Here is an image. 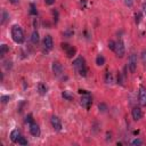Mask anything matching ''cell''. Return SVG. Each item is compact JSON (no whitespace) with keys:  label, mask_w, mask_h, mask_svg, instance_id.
<instances>
[{"label":"cell","mask_w":146,"mask_h":146,"mask_svg":"<svg viewBox=\"0 0 146 146\" xmlns=\"http://www.w3.org/2000/svg\"><path fill=\"white\" fill-rule=\"evenodd\" d=\"M11 36H13V40L16 43H23V41H24V33H23V30L21 29V26L14 25L11 27Z\"/></svg>","instance_id":"6da1fadb"},{"label":"cell","mask_w":146,"mask_h":146,"mask_svg":"<svg viewBox=\"0 0 146 146\" xmlns=\"http://www.w3.org/2000/svg\"><path fill=\"white\" fill-rule=\"evenodd\" d=\"M73 66L79 71L80 75H82V76L87 75V67H86V64H84V59L82 57H78L73 62Z\"/></svg>","instance_id":"7a4b0ae2"},{"label":"cell","mask_w":146,"mask_h":146,"mask_svg":"<svg viewBox=\"0 0 146 146\" xmlns=\"http://www.w3.org/2000/svg\"><path fill=\"white\" fill-rule=\"evenodd\" d=\"M115 54L117 57H123L124 56V52H125V49H124V44L121 40H119L117 42H115V49H114Z\"/></svg>","instance_id":"3957f363"},{"label":"cell","mask_w":146,"mask_h":146,"mask_svg":"<svg viewBox=\"0 0 146 146\" xmlns=\"http://www.w3.org/2000/svg\"><path fill=\"white\" fill-rule=\"evenodd\" d=\"M128 66H129V70H130L131 73H135L136 72V68H137V57H136L135 54H131L129 56Z\"/></svg>","instance_id":"277c9868"},{"label":"cell","mask_w":146,"mask_h":146,"mask_svg":"<svg viewBox=\"0 0 146 146\" xmlns=\"http://www.w3.org/2000/svg\"><path fill=\"white\" fill-rule=\"evenodd\" d=\"M139 104L143 107L146 106V88L144 86L139 88Z\"/></svg>","instance_id":"5b68a950"},{"label":"cell","mask_w":146,"mask_h":146,"mask_svg":"<svg viewBox=\"0 0 146 146\" xmlns=\"http://www.w3.org/2000/svg\"><path fill=\"white\" fill-rule=\"evenodd\" d=\"M50 122H51L52 128H54L56 131H60V130H62V122H60V120H59L58 116L52 115L51 119H50Z\"/></svg>","instance_id":"8992f818"},{"label":"cell","mask_w":146,"mask_h":146,"mask_svg":"<svg viewBox=\"0 0 146 146\" xmlns=\"http://www.w3.org/2000/svg\"><path fill=\"white\" fill-rule=\"evenodd\" d=\"M90 104H91V97L88 92H84V95L81 97V105L86 108H89Z\"/></svg>","instance_id":"52a82bcc"},{"label":"cell","mask_w":146,"mask_h":146,"mask_svg":"<svg viewBox=\"0 0 146 146\" xmlns=\"http://www.w3.org/2000/svg\"><path fill=\"white\" fill-rule=\"evenodd\" d=\"M43 46L47 50H51L52 49V46H54V41H52V38L51 35H46L44 39H43Z\"/></svg>","instance_id":"ba28073f"},{"label":"cell","mask_w":146,"mask_h":146,"mask_svg":"<svg viewBox=\"0 0 146 146\" xmlns=\"http://www.w3.org/2000/svg\"><path fill=\"white\" fill-rule=\"evenodd\" d=\"M51 68H52V72L55 75H60L63 73V66L58 62H54L51 65Z\"/></svg>","instance_id":"9c48e42d"},{"label":"cell","mask_w":146,"mask_h":146,"mask_svg":"<svg viewBox=\"0 0 146 146\" xmlns=\"http://www.w3.org/2000/svg\"><path fill=\"white\" fill-rule=\"evenodd\" d=\"M62 48H63V49L66 51L67 57H72V56L75 54V48H73V47L68 46L67 43H63V44H62Z\"/></svg>","instance_id":"30bf717a"},{"label":"cell","mask_w":146,"mask_h":146,"mask_svg":"<svg viewBox=\"0 0 146 146\" xmlns=\"http://www.w3.org/2000/svg\"><path fill=\"white\" fill-rule=\"evenodd\" d=\"M30 132L34 137H38L40 135V128H39V125L36 123H34V122L32 124H30Z\"/></svg>","instance_id":"8fae6325"},{"label":"cell","mask_w":146,"mask_h":146,"mask_svg":"<svg viewBox=\"0 0 146 146\" xmlns=\"http://www.w3.org/2000/svg\"><path fill=\"white\" fill-rule=\"evenodd\" d=\"M141 116H143L141 110L139 107H133V110H132V117H133V120L138 121V120L141 119Z\"/></svg>","instance_id":"7c38bea8"},{"label":"cell","mask_w":146,"mask_h":146,"mask_svg":"<svg viewBox=\"0 0 146 146\" xmlns=\"http://www.w3.org/2000/svg\"><path fill=\"white\" fill-rule=\"evenodd\" d=\"M18 138H19V131H18L17 129L13 130V131L10 132V140L14 141V143H16V141L18 140Z\"/></svg>","instance_id":"4fadbf2b"},{"label":"cell","mask_w":146,"mask_h":146,"mask_svg":"<svg viewBox=\"0 0 146 146\" xmlns=\"http://www.w3.org/2000/svg\"><path fill=\"white\" fill-rule=\"evenodd\" d=\"M38 91H39L40 95H46V92H47V87H46V84L42 83V82H39V83H38Z\"/></svg>","instance_id":"5bb4252c"},{"label":"cell","mask_w":146,"mask_h":146,"mask_svg":"<svg viewBox=\"0 0 146 146\" xmlns=\"http://www.w3.org/2000/svg\"><path fill=\"white\" fill-rule=\"evenodd\" d=\"M31 41H32L33 43H35V44L39 42V33H38L36 30L33 31V33H32V35H31Z\"/></svg>","instance_id":"9a60e30c"},{"label":"cell","mask_w":146,"mask_h":146,"mask_svg":"<svg viewBox=\"0 0 146 146\" xmlns=\"http://www.w3.org/2000/svg\"><path fill=\"white\" fill-rule=\"evenodd\" d=\"M96 64H97L98 66H103V65L105 64V58H104L103 56H98V57L96 58Z\"/></svg>","instance_id":"2e32d148"},{"label":"cell","mask_w":146,"mask_h":146,"mask_svg":"<svg viewBox=\"0 0 146 146\" xmlns=\"http://www.w3.org/2000/svg\"><path fill=\"white\" fill-rule=\"evenodd\" d=\"M8 50H9V48L7 47V44H1V47H0V55L3 56Z\"/></svg>","instance_id":"e0dca14e"},{"label":"cell","mask_w":146,"mask_h":146,"mask_svg":"<svg viewBox=\"0 0 146 146\" xmlns=\"http://www.w3.org/2000/svg\"><path fill=\"white\" fill-rule=\"evenodd\" d=\"M62 96H63L65 99H67V100H71V99H73V96H72V95H71L68 91H63Z\"/></svg>","instance_id":"ac0fdd59"},{"label":"cell","mask_w":146,"mask_h":146,"mask_svg":"<svg viewBox=\"0 0 146 146\" xmlns=\"http://www.w3.org/2000/svg\"><path fill=\"white\" fill-rule=\"evenodd\" d=\"M105 81H106V83H112V82H113V78H112V74H111L110 72H107V73H106Z\"/></svg>","instance_id":"d6986e66"},{"label":"cell","mask_w":146,"mask_h":146,"mask_svg":"<svg viewBox=\"0 0 146 146\" xmlns=\"http://www.w3.org/2000/svg\"><path fill=\"white\" fill-rule=\"evenodd\" d=\"M17 141H18V144H21V145H27V140H26L24 137H19Z\"/></svg>","instance_id":"ffe728a7"},{"label":"cell","mask_w":146,"mask_h":146,"mask_svg":"<svg viewBox=\"0 0 146 146\" xmlns=\"http://www.w3.org/2000/svg\"><path fill=\"white\" fill-rule=\"evenodd\" d=\"M98 108H99V111H102V112H105V111L107 110V106H106L104 103H100V104L98 105Z\"/></svg>","instance_id":"44dd1931"},{"label":"cell","mask_w":146,"mask_h":146,"mask_svg":"<svg viewBox=\"0 0 146 146\" xmlns=\"http://www.w3.org/2000/svg\"><path fill=\"white\" fill-rule=\"evenodd\" d=\"M108 48H110V49H112V50H114V49H115V42H114V41H112V40H111V41H108Z\"/></svg>","instance_id":"7402d4cb"},{"label":"cell","mask_w":146,"mask_h":146,"mask_svg":"<svg viewBox=\"0 0 146 146\" xmlns=\"http://www.w3.org/2000/svg\"><path fill=\"white\" fill-rule=\"evenodd\" d=\"M9 100H10V97L9 96H2L1 97V102L2 103H8Z\"/></svg>","instance_id":"603a6c76"},{"label":"cell","mask_w":146,"mask_h":146,"mask_svg":"<svg viewBox=\"0 0 146 146\" xmlns=\"http://www.w3.org/2000/svg\"><path fill=\"white\" fill-rule=\"evenodd\" d=\"M25 121H26V123H29V124H32V123H33V119H32V115H27Z\"/></svg>","instance_id":"cb8c5ba5"},{"label":"cell","mask_w":146,"mask_h":146,"mask_svg":"<svg viewBox=\"0 0 146 146\" xmlns=\"http://www.w3.org/2000/svg\"><path fill=\"white\" fill-rule=\"evenodd\" d=\"M131 144H132V145H141V144H143V141H141L140 139H138V138H137V139L132 140V141H131Z\"/></svg>","instance_id":"d4e9b609"},{"label":"cell","mask_w":146,"mask_h":146,"mask_svg":"<svg viewBox=\"0 0 146 146\" xmlns=\"http://www.w3.org/2000/svg\"><path fill=\"white\" fill-rule=\"evenodd\" d=\"M7 17H8V14H7L6 11H3V13H2V19H1V24H3V23H5V21L7 19Z\"/></svg>","instance_id":"484cf974"},{"label":"cell","mask_w":146,"mask_h":146,"mask_svg":"<svg viewBox=\"0 0 146 146\" xmlns=\"http://www.w3.org/2000/svg\"><path fill=\"white\" fill-rule=\"evenodd\" d=\"M30 13H31L32 15H36V10H35L34 5H31V10H30Z\"/></svg>","instance_id":"4316f807"},{"label":"cell","mask_w":146,"mask_h":146,"mask_svg":"<svg viewBox=\"0 0 146 146\" xmlns=\"http://www.w3.org/2000/svg\"><path fill=\"white\" fill-rule=\"evenodd\" d=\"M64 34H65L66 36H70V35H72V34H73V31H72V30H67V31H65V32H64Z\"/></svg>","instance_id":"83f0119b"},{"label":"cell","mask_w":146,"mask_h":146,"mask_svg":"<svg viewBox=\"0 0 146 146\" xmlns=\"http://www.w3.org/2000/svg\"><path fill=\"white\" fill-rule=\"evenodd\" d=\"M44 1H46L47 5H52V3H55V0H44Z\"/></svg>","instance_id":"f1b7e54d"},{"label":"cell","mask_w":146,"mask_h":146,"mask_svg":"<svg viewBox=\"0 0 146 146\" xmlns=\"http://www.w3.org/2000/svg\"><path fill=\"white\" fill-rule=\"evenodd\" d=\"M143 10H144V14L146 15V2L143 5Z\"/></svg>","instance_id":"f546056e"},{"label":"cell","mask_w":146,"mask_h":146,"mask_svg":"<svg viewBox=\"0 0 146 146\" xmlns=\"http://www.w3.org/2000/svg\"><path fill=\"white\" fill-rule=\"evenodd\" d=\"M18 1L19 0H9V2H11V3H18Z\"/></svg>","instance_id":"4dcf8cb0"}]
</instances>
